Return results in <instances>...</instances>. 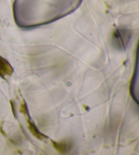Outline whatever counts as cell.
<instances>
[{
  "mask_svg": "<svg viewBox=\"0 0 139 155\" xmlns=\"http://www.w3.org/2000/svg\"><path fill=\"white\" fill-rule=\"evenodd\" d=\"M13 69L6 60L0 57V76L4 78L5 76L11 75Z\"/></svg>",
  "mask_w": 139,
  "mask_h": 155,
  "instance_id": "1",
  "label": "cell"
}]
</instances>
